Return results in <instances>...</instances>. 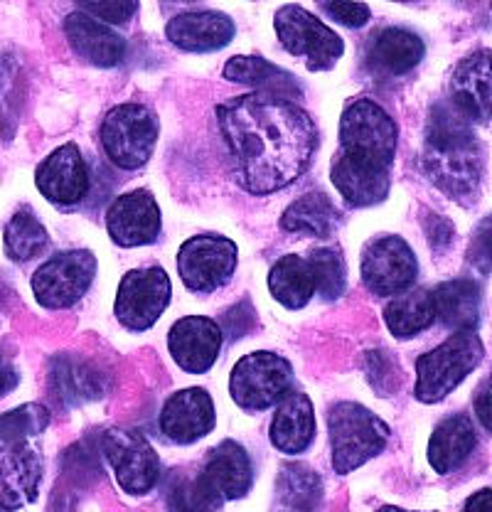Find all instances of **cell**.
Masks as SVG:
<instances>
[{
	"label": "cell",
	"mask_w": 492,
	"mask_h": 512,
	"mask_svg": "<svg viewBox=\"0 0 492 512\" xmlns=\"http://www.w3.org/2000/svg\"><path fill=\"white\" fill-rule=\"evenodd\" d=\"M47 242H50V234H47L45 224L37 220V215L30 207H20L5 224V254H8V259L18 261V264L35 259L47 247Z\"/></svg>",
	"instance_id": "836d02e7"
},
{
	"label": "cell",
	"mask_w": 492,
	"mask_h": 512,
	"mask_svg": "<svg viewBox=\"0 0 492 512\" xmlns=\"http://www.w3.org/2000/svg\"><path fill=\"white\" fill-rule=\"evenodd\" d=\"M483 357L485 345L475 330L453 333L438 348L416 360V399L424 404L443 402L483 362Z\"/></svg>",
	"instance_id": "277c9868"
},
{
	"label": "cell",
	"mask_w": 492,
	"mask_h": 512,
	"mask_svg": "<svg viewBox=\"0 0 492 512\" xmlns=\"http://www.w3.org/2000/svg\"><path fill=\"white\" fill-rule=\"evenodd\" d=\"M330 180L350 207L379 205L387 200L389 190H392V170L360 163L342 153L330 163Z\"/></svg>",
	"instance_id": "7402d4cb"
},
{
	"label": "cell",
	"mask_w": 492,
	"mask_h": 512,
	"mask_svg": "<svg viewBox=\"0 0 492 512\" xmlns=\"http://www.w3.org/2000/svg\"><path fill=\"white\" fill-rule=\"evenodd\" d=\"M276 493L291 512H315L323 503V478L306 463H286L278 473Z\"/></svg>",
	"instance_id": "d6a6232c"
},
{
	"label": "cell",
	"mask_w": 492,
	"mask_h": 512,
	"mask_svg": "<svg viewBox=\"0 0 492 512\" xmlns=\"http://www.w3.org/2000/svg\"><path fill=\"white\" fill-rule=\"evenodd\" d=\"M269 439L281 453L298 456L315 439V409L308 394L291 392L276 404Z\"/></svg>",
	"instance_id": "cb8c5ba5"
},
{
	"label": "cell",
	"mask_w": 492,
	"mask_h": 512,
	"mask_svg": "<svg viewBox=\"0 0 492 512\" xmlns=\"http://www.w3.org/2000/svg\"><path fill=\"white\" fill-rule=\"evenodd\" d=\"M64 35L72 50L94 67H119L126 60V40L119 32L82 10H74L64 18Z\"/></svg>",
	"instance_id": "44dd1931"
},
{
	"label": "cell",
	"mask_w": 492,
	"mask_h": 512,
	"mask_svg": "<svg viewBox=\"0 0 492 512\" xmlns=\"http://www.w3.org/2000/svg\"><path fill=\"white\" fill-rule=\"evenodd\" d=\"M158 116L143 104H119L101 121V146L121 170H138L158 146Z\"/></svg>",
	"instance_id": "8992f818"
},
{
	"label": "cell",
	"mask_w": 492,
	"mask_h": 512,
	"mask_svg": "<svg viewBox=\"0 0 492 512\" xmlns=\"http://www.w3.org/2000/svg\"><path fill=\"white\" fill-rule=\"evenodd\" d=\"M202 476L212 485V490L224 500L244 498L254 483V468L246 448L237 441L227 439L212 448L202 466Z\"/></svg>",
	"instance_id": "603a6c76"
},
{
	"label": "cell",
	"mask_w": 492,
	"mask_h": 512,
	"mask_svg": "<svg viewBox=\"0 0 492 512\" xmlns=\"http://www.w3.org/2000/svg\"><path fill=\"white\" fill-rule=\"evenodd\" d=\"M384 323L394 338H414V335L429 330L436 323L431 293L426 288H414L394 296L384 306Z\"/></svg>",
	"instance_id": "1f68e13d"
},
{
	"label": "cell",
	"mask_w": 492,
	"mask_h": 512,
	"mask_svg": "<svg viewBox=\"0 0 492 512\" xmlns=\"http://www.w3.org/2000/svg\"><path fill=\"white\" fill-rule=\"evenodd\" d=\"M377 512H409V510H401V508H394V505H384V508H379Z\"/></svg>",
	"instance_id": "7bdbcfd3"
},
{
	"label": "cell",
	"mask_w": 492,
	"mask_h": 512,
	"mask_svg": "<svg viewBox=\"0 0 492 512\" xmlns=\"http://www.w3.org/2000/svg\"><path fill=\"white\" fill-rule=\"evenodd\" d=\"M217 424L215 402L202 387H185L168 397L160 412V431L173 444L187 446L205 439Z\"/></svg>",
	"instance_id": "ac0fdd59"
},
{
	"label": "cell",
	"mask_w": 492,
	"mask_h": 512,
	"mask_svg": "<svg viewBox=\"0 0 492 512\" xmlns=\"http://www.w3.org/2000/svg\"><path fill=\"white\" fill-rule=\"evenodd\" d=\"M478 448V431L470 416L453 414L446 416L433 429L429 441V463L438 476L458 471L473 451Z\"/></svg>",
	"instance_id": "d4e9b609"
},
{
	"label": "cell",
	"mask_w": 492,
	"mask_h": 512,
	"mask_svg": "<svg viewBox=\"0 0 492 512\" xmlns=\"http://www.w3.org/2000/svg\"><path fill=\"white\" fill-rule=\"evenodd\" d=\"M274 28L283 50L293 57H306L310 72H328L345 55V42L338 32L301 5L278 8Z\"/></svg>",
	"instance_id": "ba28073f"
},
{
	"label": "cell",
	"mask_w": 492,
	"mask_h": 512,
	"mask_svg": "<svg viewBox=\"0 0 492 512\" xmlns=\"http://www.w3.org/2000/svg\"><path fill=\"white\" fill-rule=\"evenodd\" d=\"M490 488H480L478 493L470 495L468 500H465L463 505V512H490Z\"/></svg>",
	"instance_id": "b9f144b4"
},
{
	"label": "cell",
	"mask_w": 492,
	"mask_h": 512,
	"mask_svg": "<svg viewBox=\"0 0 492 512\" xmlns=\"http://www.w3.org/2000/svg\"><path fill=\"white\" fill-rule=\"evenodd\" d=\"M165 503L170 512H219L222 498L212 490L202 473H173Z\"/></svg>",
	"instance_id": "e575fe53"
},
{
	"label": "cell",
	"mask_w": 492,
	"mask_h": 512,
	"mask_svg": "<svg viewBox=\"0 0 492 512\" xmlns=\"http://www.w3.org/2000/svg\"><path fill=\"white\" fill-rule=\"evenodd\" d=\"M421 165L438 190L458 202H470L483 183L485 153L473 124L448 101L431 109Z\"/></svg>",
	"instance_id": "7a4b0ae2"
},
{
	"label": "cell",
	"mask_w": 492,
	"mask_h": 512,
	"mask_svg": "<svg viewBox=\"0 0 492 512\" xmlns=\"http://www.w3.org/2000/svg\"><path fill=\"white\" fill-rule=\"evenodd\" d=\"M320 8L325 10V13L330 15V18H335L338 23L345 25V28H362V25L369 23V18H372V10H369V5L365 3H333V0H325V3H320Z\"/></svg>",
	"instance_id": "f35d334b"
},
{
	"label": "cell",
	"mask_w": 492,
	"mask_h": 512,
	"mask_svg": "<svg viewBox=\"0 0 492 512\" xmlns=\"http://www.w3.org/2000/svg\"><path fill=\"white\" fill-rule=\"evenodd\" d=\"M163 229L158 200L151 190H131L116 197L106 210V232L119 247L133 249L153 244Z\"/></svg>",
	"instance_id": "2e32d148"
},
{
	"label": "cell",
	"mask_w": 492,
	"mask_h": 512,
	"mask_svg": "<svg viewBox=\"0 0 492 512\" xmlns=\"http://www.w3.org/2000/svg\"><path fill=\"white\" fill-rule=\"evenodd\" d=\"M426 45L414 30L384 28L372 37L369 45V64L392 77H401L416 69L424 60Z\"/></svg>",
	"instance_id": "83f0119b"
},
{
	"label": "cell",
	"mask_w": 492,
	"mask_h": 512,
	"mask_svg": "<svg viewBox=\"0 0 492 512\" xmlns=\"http://www.w3.org/2000/svg\"><path fill=\"white\" fill-rule=\"evenodd\" d=\"M165 35L178 50L215 52L234 40L237 25L222 10H187L170 18Z\"/></svg>",
	"instance_id": "ffe728a7"
},
{
	"label": "cell",
	"mask_w": 492,
	"mask_h": 512,
	"mask_svg": "<svg viewBox=\"0 0 492 512\" xmlns=\"http://www.w3.org/2000/svg\"><path fill=\"white\" fill-rule=\"evenodd\" d=\"M419 276V259L406 239L384 234L362 249V281L367 291L379 298L409 291Z\"/></svg>",
	"instance_id": "4fadbf2b"
},
{
	"label": "cell",
	"mask_w": 492,
	"mask_h": 512,
	"mask_svg": "<svg viewBox=\"0 0 492 512\" xmlns=\"http://www.w3.org/2000/svg\"><path fill=\"white\" fill-rule=\"evenodd\" d=\"M333 468L340 476L357 471L389 444V426L357 402H338L328 414Z\"/></svg>",
	"instance_id": "5b68a950"
},
{
	"label": "cell",
	"mask_w": 492,
	"mask_h": 512,
	"mask_svg": "<svg viewBox=\"0 0 492 512\" xmlns=\"http://www.w3.org/2000/svg\"><path fill=\"white\" fill-rule=\"evenodd\" d=\"M293 392V367L276 352H249L234 365L229 377V394L246 412H264L276 407Z\"/></svg>",
	"instance_id": "52a82bcc"
},
{
	"label": "cell",
	"mask_w": 492,
	"mask_h": 512,
	"mask_svg": "<svg viewBox=\"0 0 492 512\" xmlns=\"http://www.w3.org/2000/svg\"><path fill=\"white\" fill-rule=\"evenodd\" d=\"M224 79L237 84H249L254 92L281 96V99H301V84L286 69L276 67L274 62L264 60L259 55H237L224 64Z\"/></svg>",
	"instance_id": "4316f807"
},
{
	"label": "cell",
	"mask_w": 492,
	"mask_h": 512,
	"mask_svg": "<svg viewBox=\"0 0 492 512\" xmlns=\"http://www.w3.org/2000/svg\"><path fill=\"white\" fill-rule=\"evenodd\" d=\"M96 256L89 249H67L42 261L32 274V293L47 311H64L84 298L96 279Z\"/></svg>",
	"instance_id": "9c48e42d"
},
{
	"label": "cell",
	"mask_w": 492,
	"mask_h": 512,
	"mask_svg": "<svg viewBox=\"0 0 492 512\" xmlns=\"http://www.w3.org/2000/svg\"><path fill=\"white\" fill-rule=\"evenodd\" d=\"M175 264L185 288L192 293H215L232 281L239 249L222 234H195L178 249Z\"/></svg>",
	"instance_id": "30bf717a"
},
{
	"label": "cell",
	"mask_w": 492,
	"mask_h": 512,
	"mask_svg": "<svg viewBox=\"0 0 492 512\" xmlns=\"http://www.w3.org/2000/svg\"><path fill=\"white\" fill-rule=\"evenodd\" d=\"M18 382H20V377H18V372H15V367L10 365L3 355H0V397H5L8 392H13V389L18 387Z\"/></svg>",
	"instance_id": "60d3db41"
},
{
	"label": "cell",
	"mask_w": 492,
	"mask_h": 512,
	"mask_svg": "<svg viewBox=\"0 0 492 512\" xmlns=\"http://www.w3.org/2000/svg\"><path fill=\"white\" fill-rule=\"evenodd\" d=\"M271 296L288 311H301L315 296V276L310 261L298 254H286L269 271Z\"/></svg>",
	"instance_id": "f546056e"
},
{
	"label": "cell",
	"mask_w": 492,
	"mask_h": 512,
	"mask_svg": "<svg viewBox=\"0 0 492 512\" xmlns=\"http://www.w3.org/2000/svg\"><path fill=\"white\" fill-rule=\"evenodd\" d=\"M42 451L35 441H0V510L35 503L42 483Z\"/></svg>",
	"instance_id": "9a60e30c"
},
{
	"label": "cell",
	"mask_w": 492,
	"mask_h": 512,
	"mask_svg": "<svg viewBox=\"0 0 492 512\" xmlns=\"http://www.w3.org/2000/svg\"><path fill=\"white\" fill-rule=\"evenodd\" d=\"M490 64L492 55L488 47L475 50L473 55L463 57L453 69L451 84H448V104L468 119L470 124H488L492 114V92H490Z\"/></svg>",
	"instance_id": "d6986e66"
},
{
	"label": "cell",
	"mask_w": 492,
	"mask_h": 512,
	"mask_svg": "<svg viewBox=\"0 0 492 512\" xmlns=\"http://www.w3.org/2000/svg\"><path fill=\"white\" fill-rule=\"evenodd\" d=\"M52 392L67 407L92 402L104 394V377L96 367L74 357H57L52 362Z\"/></svg>",
	"instance_id": "4dcf8cb0"
},
{
	"label": "cell",
	"mask_w": 492,
	"mask_h": 512,
	"mask_svg": "<svg viewBox=\"0 0 492 512\" xmlns=\"http://www.w3.org/2000/svg\"><path fill=\"white\" fill-rule=\"evenodd\" d=\"M170 296H173V286L165 269L160 266L131 269L123 274L116 288L114 316L126 330L143 333L158 323L165 308L170 306Z\"/></svg>",
	"instance_id": "8fae6325"
},
{
	"label": "cell",
	"mask_w": 492,
	"mask_h": 512,
	"mask_svg": "<svg viewBox=\"0 0 492 512\" xmlns=\"http://www.w3.org/2000/svg\"><path fill=\"white\" fill-rule=\"evenodd\" d=\"M35 185L40 195L55 207H77L89 195V165L77 143L55 148L35 170Z\"/></svg>",
	"instance_id": "5bb4252c"
},
{
	"label": "cell",
	"mask_w": 492,
	"mask_h": 512,
	"mask_svg": "<svg viewBox=\"0 0 492 512\" xmlns=\"http://www.w3.org/2000/svg\"><path fill=\"white\" fill-rule=\"evenodd\" d=\"M217 126L232 173L249 195H271L296 183L318 151V126L301 104L249 92L217 106Z\"/></svg>",
	"instance_id": "6da1fadb"
},
{
	"label": "cell",
	"mask_w": 492,
	"mask_h": 512,
	"mask_svg": "<svg viewBox=\"0 0 492 512\" xmlns=\"http://www.w3.org/2000/svg\"><path fill=\"white\" fill-rule=\"evenodd\" d=\"M475 414H478L483 429L490 431L492 429V419H490V384L488 382L480 387L478 399H475Z\"/></svg>",
	"instance_id": "ab89813d"
},
{
	"label": "cell",
	"mask_w": 492,
	"mask_h": 512,
	"mask_svg": "<svg viewBox=\"0 0 492 512\" xmlns=\"http://www.w3.org/2000/svg\"><path fill=\"white\" fill-rule=\"evenodd\" d=\"M101 451L123 493L146 495L158 485L160 458L141 431L109 429L101 436Z\"/></svg>",
	"instance_id": "7c38bea8"
},
{
	"label": "cell",
	"mask_w": 492,
	"mask_h": 512,
	"mask_svg": "<svg viewBox=\"0 0 492 512\" xmlns=\"http://www.w3.org/2000/svg\"><path fill=\"white\" fill-rule=\"evenodd\" d=\"M77 10L92 15L94 20L111 28V25H126L138 13V3H133V0H126V3H92L89 0V3H79Z\"/></svg>",
	"instance_id": "74e56055"
},
{
	"label": "cell",
	"mask_w": 492,
	"mask_h": 512,
	"mask_svg": "<svg viewBox=\"0 0 492 512\" xmlns=\"http://www.w3.org/2000/svg\"><path fill=\"white\" fill-rule=\"evenodd\" d=\"M399 126L384 106L372 99H352L340 116L342 156L392 170L397 158Z\"/></svg>",
	"instance_id": "3957f363"
},
{
	"label": "cell",
	"mask_w": 492,
	"mask_h": 512,
	"mask_svg": "<svg viewBox=\"0 0 492 512\" xmlns=\"http://www.w3.org/2000/svg\"><path fill=\"white\" fill-rule=\"evenodd\" d=\"M224 330L207 316H185L173 323L168 333V350L180 370L190 375H205L212 370L222 352Z\"/></svg>",
	"instance_id": "e0dca14e"
},
{
	"label": "cell",
	"mask_w": 492,
	"mask_h": 512,
	"mask_svg": "<svg viewBox=\"0 0 492 512\" xmlns=\"http://www.w3.org/2000/svg\"><path fill=\"white\" fill-rule=\"evenodd\" d=\"M431 293L436 320L453 328L456 333L473 330L480 323V306H483V291L473 279H451L441 281Z\"/></svg>",
	"instance_id": "484cf974"
},
{
	"label": "cell",
	"mask_w": 492,
	"mask_h": 512,
	"mask_svg": "<svg viewBox=\"0 0 492 512\" xmlns=\"http://www.w3.org/2000/svg\"><path fill=\"white\" fill-rule=\"evenodd\" d=\"M340 224V210L323 190H310L283 210L281 229L310 237H330Z\"/></svg>",
	"instance_id": "f1b7e54d"
},
{
	"label": "cell",
	"mask_w": 492,
	"mask_h": 512,
	"mask_svg": "<svg viewBox=\"0 0 492 512\" xmlns=\"http://www.w3.org/2000/svg\"><path fill=\"white\" fill-rule=\"evenodd\" d=\"M50 424V409L42 404H23L0 414V441H30Z\"/></svg>",
	"instance_id": "8d00e7d4"
},
{
	"label": "cell",
	"mask_w": 492,
	"mask_h": 512,
	"mask_svg": "<svg viewBox=\"0 0 492 512\" xmlns=\"http://www.w3.org/2000/svg\"><path fill=\"white\" fill-rule=\"evenodd\" d=\"M310 269L315 276V288L323 301H335L345 293L347 286V264L338 247H318L308 256Z\"/></svg>",
	"instance_id": "d590c367"
}]
</instances>
